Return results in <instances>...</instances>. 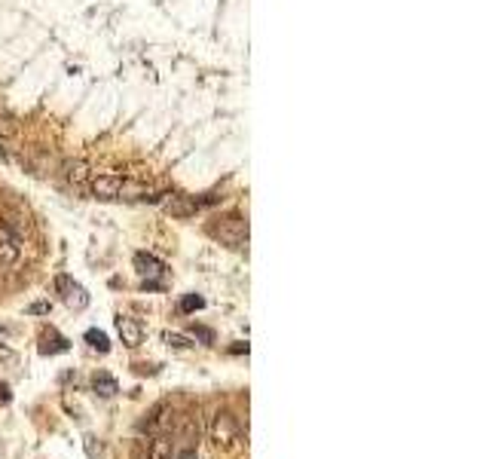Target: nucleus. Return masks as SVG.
Here are the masks:
<instances>
[{"mask_svg": "<svg viewBox=\"0 0 489 459\" xmlns=\"http://www.w3.org/2000/svg\"><path fill=\"white\" fill-rule=\"evenodd\" d=\"M46 313H49V303L46 300L31 303V306H28V315H46Z\"/></svg>", "mask_w": 489, "mask_h": 459, "instance_id": "17", "label": "nucleus"}, {"mask_svg": "<svg viewBox=\"0 0 489 459\" xmlns=\"http://www.w3.org/2000/svg\"><path fill=\"white\" fill-rule=\"evenodd\" d=\"M55 288H59L61 300H65L70 309H86V306H89L86 288H83L80 282H74L70 275H59V279H55Z\"/></svg>", "mask_w": 489, "mask_h": 459, "instance_id": "3", "label": "nucleus"}, {"mask_svg": "<svg viewBox=\"0 0 489 459\" xmlns=\"http://www.w3.org/2000/svg\"><path fill=\"white\" fill-rule=\"evenodd\" d=\"M162 340L172 346V349H190V346H193V340H190V337L174 334V331H166V337H162Z\"/></svg>", "mask_w": 489, "mask_h": 459, "instance_id": "15", "label": "nucleus"}, {"mask_svg": "<svg viewBox=\"0 0 489 459\" xmlns=\"http://www.w3.org/2000/svg\"><path fill=\"white\" fill-rule=\"evenodd\" d=\"M193 337H199V340H205V343H214V334H211L208 328H199V324L193 328Z\"/></svg>", "mask_w": 489, "mask_h": 459, "instance_id": "18", "label": "nucleus"}, {"mask_svg": "<svg viewBox=\"0 0 489 459\" xmlns=\"http://www.w3.org/2000/svg\"><path fill=\"white\" fill-rule=\"evenodd\" d=\"M174 459H199V456H196L193 447H187V450H181V453H174Z\"/></svg>", "mask_w": 489, "mask_h": 459, "instance_id": "20", "label": "nucleus"}, {"mask_svg": "<svg viewBox=\"0 0 489 459\" xmlns=\"http://www.w3.org/2000/svg\"><path fill=\"white\" fill-rule=\"evenodd\" d=\"M117 331H119V337H123V343L129 346V349H138L141 340H144V328H141V322L132 319V315H119Z\"/></svg>", "mask_w": 489, "mask_h": 459, "instance_id": "7", "label": "nucleus"}, {"mask_svg": "<svg viewBox=\"0 0 489 459\" xmlns=\"http://www.w3.org/2000/svg\"><path fill=\"white\" fill-rule=\"evenodd\" d=\"M92 389L101 395V398H113V395L119 392V386H117V380H113L108 371H98L95 377H92Z\"/></svg>", "mask_w": 489, "mask_h": 459, "instance_id": "12", "label": "nucleus"}, {"mask_svg": "<svg viewBox=\"0 0 489 459\" xmlns=\"http://www.w3.org/2000/svg\"><path fill=\"white\" fill-rule=\"evenodd\" d=\"M205 306V297H199V294H187V297L181 300V313H196V309Z\"/></svg>", "mask_w": 489, "mask_h": 459, "instance_id": "16", "label": "nucleus"}, {"mask_svg": "<svg viewBox=\"0 0 489 459\" xmlns=\"http://www.w3.org/2000/svg\"><path fill=\"white\" fill-rule=\"evenodd\" d=\"M211 441L217 447H230V444L239 441V426H236V416L232 413H217L214 416V426H211Z\"/></svg>", "mask_w": 489, "mask_h": 459, "instance_id": "4", "label": "nucleus"}, {"mask_svg": "<svg viewBox=\"0 0 489 459\" xmlns=\"http://www.w3.org/2000/svg\"><path fill=\"white\" fill-rule=\"evenodd\" d=\"M19 257H22V236L3 227V230H0V270L16 266Z\"/></svg>", "mask_w": 489, "mask_h": 459, "instance_id": "5", "label": "nucleus"}, {"mask_svg": "<svg viewBox=\"0 0 489 459\" xmlns=\"http://www.w3.org/2000/svg\"><path fill=\"white\" fill-rule=\"evenodd\" d=\"M208 236L217 242L230 245V248H245L248 245V221H242L239 215H226L208 224Z\"/></svg>", "mask_w": 489, "mask_h": 459, "instance_id": "1", "label": "nucleus"}, {"mask_svg": "<svg viewBox=\"0 0 489 459\" xmlns=\"http://www.w3.org/2000/svg\"><path fill=\"white\" fill-rule=\"evenodd\" d=\"M83 447H86V456L89 459H104V447H101V441H98L95 435L83 438Z\"/></svg>", "mask_w": 489, "mask_h": 459, "instance_id": "14", "label": "nucleus"}, {"mask_svg": "<svg viewBox=\"0 0 489 459\" xmlns=\"http://www.w3.org/2000/svg\"><path fill=\"white\" fill-rule=\"evenodd\" d=\"M12 401V392H10V386L3 383V380H0V404H10Z\"/></svg>", "mask_w": 489, "mask_h": 459, "instance_id": "19", "label": "nucleus"}, {"mask_svg": "<svg viewBox=\"0 0 489 459\" xmlns=\"http://www.w3.org/2000/svg\"><path fill=\"white\" fill-rule=\"evenodd\" d=\"M162 208L168 211L172 217H193L199 211V202L193 196H183V193H168V199L162 202Z\"/></svg>", "mask_w": 489, "mask_h": 459, "instance_id": "6", "label": "nucleus"}, {"mask_svg": "<svg viewBox=\"0 0 489 459\" xmlns=\"http://www.w3.org/2000/svg\"><path fill=\"white\" fill-rule=\"evenodd\" d=\"M174 453H178V444H174L168 435L153 438L150 447H147V456L150 459H174Z\"/></svg>", "mask_w": 489, "mask_h": 459, "instance_id": "10", "label": "nucleus"}, {"mask_svg": "<svg viewBox=\"0 0 489 459\" xmlns=\"http://www.w3.org/2000/svg\"><path fill=\"white\" fill-rule=\"evenodd\" d=\"M92 166L89 162H83V159H70V162H65V178L74 184L77 190H80V193H86V184L92 181Z\"/></svg>", "mask_w": 489, "mask_h": 459, "instance_id": "8", "label": "nucleus"}, {"mask_svg": "<svg viewBox=\"0 0 489 459\" xmlns=\"http://www.w3.org/2000/svg\"><path fill=\"white\" fill-rule=\"evenodd\" d=\"M86 343L92 346V349H98V352H110L108 334H104V331H98V328H89L86 331Z\"/></svg>", "mask_w": 489, "mask_h": 459, "instance_id": "13", "label": "nucleus"}, {"mask_svg": "<svg viewBox=\"0 0 489 459\" xmlns=\"http://www.w3.org/2000/svg\"><path fill=\"white\" fill-rule=\"evenodd\" d=\"M123 187L126 181L119 178V175H92V181L86 184V193L95 196V199H123Z\"/></svg>", "mask_w": 489, "mask_h": 459, "instance_id": "2", "label": "nucleus"}, {"mask_svg": "<svg viewBox=\"0 0 489 459\" xmlns=\"http://www.w3.org/2000/svg\"><path fill=\"white\" fill-rule=\"evenodd\" d=\"M70 343L65 340L61 334H55L52 328H49V334H43V343H40V355H59V352H68Z\"/></svg>", "mask_w": 489, "mask_h": 459, "instance_id": "11", "label": "nucleus"}, {"mask_svg": "<svg viewBox=\"0 0 489 459\" xmlns=\"http://www.w3.org/2000/svg\"><path fill=\"white\" fill-rule=\"evenodd\" d=\"M134 270H138L144 279H159V275H166V264L162 260H156L153 254H134Z\"/></svg>", "mask_w": 489, "mask_h": 459, "instance_id": "9", "label": "nucleus"}, {"mask_svg": "<svg viewBox=\"0 0 489 459\" xmlns=\"http://www.w3.org/2000/svg\"><path fill=\"white\" fill-rule=\"evenodd\" d=\"M242 352L248 355V343H236V346H232V355H242Z\"/></svg>", "mask_w": 489, "mask_h": 459, "instance_id": "21", "label": "nucleus"}]
</instances>
